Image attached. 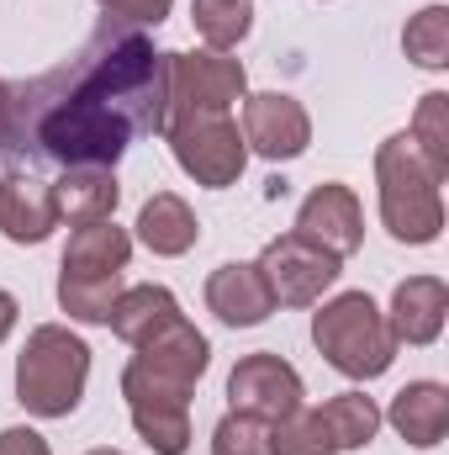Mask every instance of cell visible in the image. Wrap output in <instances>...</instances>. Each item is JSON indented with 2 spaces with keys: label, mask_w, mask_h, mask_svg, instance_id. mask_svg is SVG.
I'll use <instances>...</instances> for the list:
<instances>
[{
  "label": "cell",
  "mask_w": 449,
  "mask_h": 455,
  "mask_svg": "<svg viewBox=\"0 0 449 455\" xmlns=\"http://www.w3.org/2000/svg\"><path fill=\"white\" fill-rule=\"evenodd\" d=\"M207 307L223 318L227 329H259L275 313V297L259 275V265L248 259H227L207 275Z\"/></svg>",
  "instance_id": "13"
},
{
  "label": "cell",
  "mask_w": 449,
  "mask_h": 455,
  "mask_svg": "<svg viewBox=\"0 0 449 455\" xmlns=\"http://www.w3.org/2000/svg\"><path fill=\"white\" fill-rule=\"evenodd\" d=\"M270 455H338L334 440L323 435L318 413L312 408H296L291 419L270 424Z\"/></svg>",
  "instance_id": "26"
},
{
  "label": "cell",
  "mask_w": 449,
  "mask_h": 455,
  "mask_svg": "<svg viewBox=\"0 0 449 455\" xmlns=\"http://www.w3.org/2000/svg\"><path fill=\"white\" fill-rule=\"evenodd\" d=\"M169 318H180V302H175L169 286H122V297H116L106 323H112V334L122 344H143L154 329H164Z\"/></svg>",
  "instance_id": "19"
},
{
  "label": "cell",
  "mask_w": 449,
  "mask_h": 455,
  "mask_svg": "<svg viewBox=\"0 0 449 455\" xmlns=\"http://www.w3.org/2000/svg\"><path fill=\"white\" fill-rule=\"evenodd\" d=\"M59 228L53 186L32 170H5L0 175V233L11 243H43Z\"/></svg>",
  "instance_id": "12"
},
{
  "label": "cell",
  "mask_w": 449,
  "mask_h": 455,
  "mask_svg": "<svg viewBox=\"0 0 449 455\" xmlns=\"http://www.w3.org/2000/svg\"><path fill=\"white\" fill-rule=\"evenodd\" d=\"M413 148L423 154V164L449 180V96L445 91H429L423 101H418V112H413Z\"/></svg>",
  "instance_id": "23"
},
{
  "label": "cell",
  "mask_w": 449,
  "mask_h": 455,
  "mask_svg": "<svg viewBox=\"0 0 449 455\" xmlns=\"http://www.w3.org/2000/svg\"><path fill=\"white\" fill-rule=\"evenodd\" d=\"M212 455H270V424L227 413L223 424L212 429Z\"/></svg>",
  "instance_id": "27"
},
{
  "label": "cell",
  "mask_w": 449,
  "mask_h": 455,
  "mask_svg": "<svg viewBox=\"0 0 449 455\" xmlns=\"http://www.w3.org/2000/svg\"><path fill=\"white\" fill-rule=\"evenodd\" d=\"M164 96L169 53L143 27L101 16L75 59L11 85L5 170H116L132 138L164 132Z\"/></svg>",
  "instance_id": "1"
},
{
  "label": "cell",
  "mask_w": 449,
  "mask_h": 455,
  "mask_svg": "<svg viewBox=\"0 0 449 455\" xmlns=\"http://www.w3.org/2000/svg\"><path fill=\"white\" fill-rule=\"evenodd\" d=\"M138 355L122 371V397L127 403H191L196 381L212 365V344L207 334L180 313L164 329H154L143 344H132Z\"/></svg>",
  "instance_id": "4"
},
{
  "label": "cell",
  "mask_w": 449,
  "mask_h": 455,
  "mask_svg": "<svg viewBox=\"0 0 449 455\" xmlns=\"http://www.w3.org/2000/svg\"><path fill=\"white\" fill-rule=\"evenodd\" d=\"M164 138H169L175 164L196 186H212V191L238 186V175L248 164V143H243V132H238L232 116H191V122L164 127Z\"/></svg>",
  "instance_id": "8"
},
{
  "label": "cell",
  "mask_w": 449,
  "mask_h": 455,
  "mask_svg": "<svg viewBox=\"0 0 449 455\" xmlns=\"http://www.w3.org/2000/svg\"><path fill=\"white\" fill-rule=\"evenodd\" d=\"M254 265H259V275H264L275 307H318L323 291L343 275V259L328 254L323 243L302 238V233H280V238H270L264 254H259Z\"/></svg>",
  "instance_id": "7"
},
{
  "label": "cell",
  "mask_w": 449,
  "mask_h": 455,
  "mask_svg": "<svg viewBox=\"0 0 449 455\" xmlns=\"http://www.w3.org/2000/svg\"><path fill=\"white\" fill-rule=\"evenodd\" d=\"M53 202H59V223H106L122 202V186H116V170L101 164H85V170H64V180L53 186Z\"/></svg>",
  "instance_id": "18"
},
{
  "label": "cell",
  "mask_w": 449,
  "mask_h": 455,
  "mask_svg": "<svg viewBox=\"0 0 449 455\" xmlns=\"http://www.w3.org/2000/svg\"><path fill=\"white\" fill-rule=\"evenodd\" d=\"M243 143L270 159V164H286V159H302L307 143H312V116L296 96L286 91H259V96H243Z\"/></svg>",
  "instance_id": "10"
},
{
  "label": "cell",
  "mask_w": 449,
  "mask_h": 455,
  "mask_svg": "<svg viewBox=\"0 0 449 455\" xmlns=\"http://www.w3.org/2000/svg\"><path fill=\"white\" fill-rule=\"evenodd\" d=\"M91 381V344L64 323H37L16 355V403L32 419H69Z\"/></svg>",
  "instance_id": "2"
},
{
  "label": "cell",
  "mask_w": 449,
  "mask_h": 455,
  "mask_svg": "<svg viewBox=\"0 0 449 455\" xmlns=\"http://www.w3.org/2000/svg\"><path fill=\"white\" fill-rule=\"evenodd\" d=\"M91 455H122V451H91Z\"/></svg>",
  "instance_id": "32"
},
{
  "label": "cell",
  "mask_w": 449,
  "mask_h": 455,
  "mask_svg": "<svg viewBox=\"0 0 449 455\" xmlns=\"http://www.w3.org/2000/svg\"><path fill=\"white\" fill-rule=\"evenodd\" d=\"M296 233L302 238H312V243H323L328 254L338 259H349L359 243H365V212H359V196L349 191V186H318L302 207H296Z\"/></svg>",
  "instance_id": "11"
},
{
  "label": "cell",
  "mask_w": 449,
  "mask_h": 455,
  "mask_svg": "<svg viewBox=\"0 0 449 455\" xmlns=\"http://www.w3.org/2000/svg\"><path fill=\"white\" fill-rule=\"evenodd\" d=\"M5 132H11V80L0 75V148H5Z\"/></svg>",
  "instance_id": "31"
},
{
  "label": "cell",
  "mask_w": 449,
  "mask_h": 455,
  "mask_svg": "<svg viewBox=\"0 0 449 455\" xmlns=\"http://www.w3.org/2000/svg\"><path fill=\"white\" fill-rule=\"evenodd\" d=\"M138 238H143V249L175 259V254H191V249H196L201 223H196V212H191L185 196H175V191H154V196L143 202V212H138Z\"/></svg>",
  "instance_id": "17"
},
{
  "label": "cell",
  "mask_w": 449,
  "mask_h": 455,
  "mask_svg": "<svg viewBox=\"0 0 449 455\" xmlns=\"http://www.w3.org/2000/svg\"><path fill=\"white\" fill-rule=\"evenodd\" d=\"M402 48L418 69H449V5H423L402 27Z\"/></svg>",
  "instance_id": "24"
},
{
  "label": "cell",
  "mask_w": 449,
  "mask_h": 455,
  "mask_svg": "<svg viewBox=\"0 0 449 455\" xmlns=\"http://www.w3.org/2000/svg\"><path fill=\"white\" fill-rule=\"evenodd\" d=\"M381 424H391L413 451H434L449 435V392L439 381H407L381 413Z\"/></svg>",
  "instance_id": "15"
},
{
  "label": "cell",
  "mask_w": 449,
  "mask_h": 455,
  "mask_svg": "<svg viewBox=\"0 0 449 455\" xmlns=\"http://www.w3.org/2000/svg\"><path fill=\"white\" fill-rule=\"evenodd\" d=\"M312 344L349 381H375L397 360V334L365 291H338L334 302H323L312 313Z\"/></svg>",
  "instance_id": "5"
},
{
  "label": "cell",
  "mask_w": 449,
  "mask_h": 455,
  "mask_svg": "<svg viewBox=\"0 0 449 455\" xmlns=\"http://www.w3.org/2000/svg\"><path fill=\"white\" fill-rule=\"evenodd\" d=\"M302 403H307V387H302L296 365L280 360L275 349L243 355L232 365V376H227V413H243V419H259V424H280Z\"/></svg>",
  "instance_id": "9"
},
{
  "label": "cell",
  "mask_w": 449,
  "mask_h": 455,
  "mask_svg": "<svg viewBox=\"0 0 449 455\" xmlns=\"http://www.w3.org/2000/svg\"><path fill=\"white\" fill-rule=\"evenodd\" d=\"M248 96V75L227 53H169V96H164V127L191 116H227Z\"/></svg>",
  "instance_id": "6"
},
{
  "label": "cell",
  "mask_w": 449,
  "mask_h": 455,
  "mask_svg": "<svg viewBox=\"0 0 449 455\" xmlns=\"http://www.w3.org/2000/svg\"><path fill=\"white\" fill-rule=\"evenodd\" d=\"M106 16H116V21H132V27H159L164 16H169V5L175 0H96Z\"/></svg>",
  "instance_id": "28"
},
{
  "label": "cell",
  "mask_w": 449,
  "mask_h": 455,
  "mask_svg": "<svg viewBox=\"0 0 449 455\" xmlns=\"http://www.w3.org/2000/svg\"><path fill=\"white\" fill-rule=\"evenodd\" d=\"M312 413H318L323 435L334 440V451H365V445L381 435V408H375V397H365V392H338V397H328V403L312 408Z\"/></svg>",
  "instance_id": "20"
},
{
  "label": "cell",
  "mask_w": 449,
  "mask_h": 455,
  "mask_svg": "<svg viewBox=\"0 0 449 455\" xmlns=\"http://www.w3.org/2000/svg\"><path fill=\"white\" fill-rule=\"evenodd\" d=\"M122 297V275H101V281H75V275H59V307L75 318V323H106Z\"/></svg>",
  "instance_id": "25"
},
{
  "label": "cell",
  "mask_w": 449,
  "mask_h": 455,
  "mask_svg": "<svg viewBox=\"0 0 449 455\" xmlns=\"http://www.w3.org/2000/svg\"><path fill=\"white\" fill-rule=\"evenodd\" d=\"M191 21L212 53H227L254 32V0H191Z\"/></svg>",
  "instance_id": "22"
},
{
  "label": "cell",
  "mask_w": 449,
  "mask_h": 455,
  "mask_svg": "<svg viewBox=\"0 0 449 455\" xmlns=\"http://www.w3.org/2000/svg\"><path fill=\"white\" fill-rule=\"evenodd\" d=\"M439 175L423 164L407 132H391L375 148V191H381V223L397 243H434L445 233V196Z\"/></svg>",
  "instance_id": "3"
},
{
  "label": "cell",
  "mask_w": 449,
  "mask_h": 455,
  "mask_svg": "<svg viewBox=\"0 0 449 455\" xmlns=\"http://www.w3.org/2000/svg\"><path fill=\"white\" fill-rule=\"evenodd\" d=\"M16 318H21V307H16V297L0 286V344L11 339V329H16Z\"/></svg>",
  "instance_id": "30"
},
{
  "label": "cell",
  "mask_w": 449,
  "mask_h": 455,
  "mask_svg": "<svg viewBox=\"0 0 449 455\" xmlns=\"http://www.w3.org/2000/svg\"><path fill=\"white\" fill-rule=\"evenodd\" d=\"M445 318H449V286L439 275H407L397 291H391V313H386V323H391V334L397 344H434L445 334Z\"/></svg>",
  "instance_id": "14"
},
{
  "label": "cell",
  "mask_w": 449,
  "mask_h": 455,
  "mask_svg": "<svg viewBox=\"0 0 449 455\" xmlns=\"http://www.w3.org/2000/svg\"><path fill=\"white\" fill-rule=\"evenodd\" d=\"M0 455H53V451H48V440L37 429L16 424V429H0Z\"/></svg>",
  "instance_id": "29"
},
{
  "label": "cell",
  "mask_w": 449,
  "mask_h": 455,
  "mask_svg": "<svg viewBox=\"0 0 449 455\" xmlns=\"http://www.w3.org/2000/svg\"><path fill=\"white\" fill-rule=\"evenodd\" d=\"M127 413L154 455L191 451V403H127Z\"/></svg>",
  "instance_id": "21"
},
{
  "label": "cell",
  "mask_w": 449,
  "mask_h": 455,
  "mask_svg": "<svg viewBox=\"0 0 449 455\" xmlns=\"http://www.w3.org/2000/svg\"><path fill=\"white\" fill-rule=\"evenodd\" d=\"M132 259V238L127 228L106 223H80L69 233V249H64V265L59 275H75V281H101V275H122Z\"/></svg>",
  "instance_id": "16"
}]
</instances>
